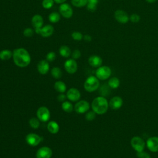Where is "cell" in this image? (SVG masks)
Returning <instances> with one entry per match:
<instances>
[{
    "mask_svg": "<svg viewBox=\"0 0 158 158\" xmlns=\"http://www.w3.org/2000/svg\"><path fill=\"white\" fill-rule=\"evenodd\" d=\"M31 23L35 29L41 28L43 25V18L40 14H35L31 18Z\"/></svg>",
    "mask_w": 158,
    "mask_h": 158,
    "instance_id": "cell-19",
    "label": "cell"
},
{
    "mask_svg": "<svg viewBox=\"0 0 158 158\" xmlns=\"http://www.w3.org/2000/svg\"><path fill=\"white\" fill-rule=\"evenodd\" d=\"M37 70L41 75L46 74L49 70V64L46 60H40L37 65Z\"/></svg>",
    "mask_w": 158,
    "mask_h": 158,
    "instance_id": "cell-16",
    "label": "cell"
},
{
    "mask_svg": "<svg viewBox=\"0 0 158 158\" xmlns=\"http://www.w3.org/2000/svg\"><path fill=\"white\" fill-rule=\"evenodd\" d=\"M67 98V96L65 95L63 93H60V94L58 95L57 96V100L59 101V102H64L65 101Z\"/></svg>",
    "mask_w": 158,
    "mask_h": 158,
    "instance_id": "cell-40",
    "label": "cell"
},
{
    "mask_svg": "<svg viewBox=\"0 0 158 158\" xmlns=\"http://www.w3.org/2000/svg\"><path fill=\"white\" fill-rule=\"evenodd\" d=\"M83 40L86 42H90L92 40V37L89 35H85L83 36Z\"/></svg>",
    "mask_w": 158,
    "mask_h": 158,
    "instance_id": "cell-41",
    "label": "cell"
},
{
    "mask_svg": "<svg viewBox=\"0 0 158 158\" xmlns=\"http://www.w3.org/2000/svg\"><path fill=\"white\" fill-rule=\"evenodd\" d=\"M54 3V0H43L41 4L43 8L46 9H49L53 6Z\"/></svg>",
    "mask_w": 158,
    "mask_h": 158,
    "instance_id": "cell-31",
    "label": "cell"
},
{
    "mask_svg": "<svg viewBox=\"0 0 158 158\" xmlns=\"http://www.w3.org/2000/svg\"><path fill=\"white\" fill-rule=\"evenodd\" d=\"M99 79L96 77L91 75L86 79L84 83V88L86 91L92 93L97 90L99 88Z\"/></svg>",
    "mask_w": 158,
    "mask_h": 158,
    "instance_id": "cell-3",
    "label": "cell"
},
{
    "mask_svg": "<svg viewBox=\"0 0 158 158\" xmlns=\"http://www.w3.org/2000/svg\"><path fill=\"white\" fill-rule=\"evenodd\" d=\"M109 87L112 89H116L120 86V80L115 77L110 78L107 83Z\"/></svg>",
    "mask_w": 158,
    "mask_h": 158,
    "instance_id": "cell-24",
    "label": "cell"
},
{
    "mask_svg": "<svg viewBox=\"0 0 158 158\" xmlns=\"http://www.w3.org/2000/svg\"><path fill=\"white\" fill-rule=\"evenodd\" d=\"M146 1L149 3H154L156 1H157V0H146Z\"/></svg>",
    "mask_w": 158,
    "mask_h": 158,
    "instance_id": "cell-44",
    "label": "cell"
},
{
    "mask_svg": "<svg viewBox=\"0 0 158 158\" xmlns=\"http://www.w3.org/2000/svg\"><path fill=\"white\" fill-rule=\"evenodd\" d=\"M36 116L40 121L46 122L49 121L51 117L49 110L45 106H41L36 111Z\"/></svg>",
    "mask_w": 158,
    "mask_h": 158,
    "instance_id": "cell-6",
    "label": "cell"
},
{
    "mask_svg": "<svg viewBox=\"0 0 158 158\" xmlns=\"http://www.w3.org/2000/svg\"><path fill=\"white\" fill-rule=\"evenodd\" d=\"M73 105L69 101H64L62 103V109L66 112H71L73 110Z\"/></svg>",
    "mask_w": 158,
    "mask_h": 158,
    "instance_id": "cell-27",
    "label": "cell"
},
{
    "mask_svg": "<svg viewBox=\"0 0 158 158\" xmlns=\"http://www.w3.org/2000/svg\"><path fill=\"white\" fill-rule=\"evenodd\" d=\"M72 4L77 7H83L86 6L88 0H71Z\"/></svg>",
    "mask_w": 158,
    "mask_h": 158,
    "instance_id": "cell-28",
    "label": "cell"
},
{
    "mask_svg": "<svg viewBox=\"0 0 158 158\" xmlns=\"http://www.w3.org/2000/svg\"><path fill=\"white\" fill-rule=\"evenodd\" d=\"M109 102L104 96H98L95 98L91 103L93 110L99 115L105 114L109 108Z\"/></svg>",
    "mask_w": 158,
    "mask_h": 158,
    "instance_id": "cell-2",
    "label": "cell"
},
{
    "mask_svg": "<svg viewBox=\"0 0 158 158\" xmlns=\"http://www.w3.org/2000/svg\"><path fill=\"white\" fill-rule=\"evenodd\" d=\"M59 14L65 19H70L73 15V9L72 6L68 3H62L59 7Z\"/></svg>",
    "mask_w": 158,
    "mask_h": 158,
    "instance_id": "cell-7",
    "label": "cell"
},
{
    "mask_svg": "<svg viewBox=\"0 0 158 158\" xmlns=\"http://www.w3.org/2000/svg\"><path fill=\"white\" fill-rule=\"evenodd\" d=\"M65 1L66 0H54V2H56L57 4H61L62 3H64L65 2Z\"/></svg>",
    "mask_w": 158,
    "mask_h": 158,
    "instance_id": "cell-43",
    "label": "cell"
},
{
    "mask_svg": "<svg viewBox=\"0 0 158 158\" xmlns=\"http://www.w3.org/2000/svg\"><path fill=\"white\" fill-rule=\"evenodd\" d=\"M56 53L53 51H51L46 54V59L48 62H52L56 59Z\"/></svg>",
    "mask_w": 158,
    "mask_h": 158,
    "instance_id": "cell-34",
    "label": "cell"
},
{
    "mask_svg": "<svg viewBox=\"0 0 158 158\" xmlns=\"http://www.w3.org/2000/svg\"><path fill=\"white\" fill-rule=\"evenodd\" d=\"M67 98L72 102L78 101L81 97L80 92L77 88H72L67 91Z\"/></svg>",
    "mask_w": 158,
    "mask_h": 158,
    "instance_id": "cell-15",
    "label": "cell"
},
{
    "mask_svg": "<svg viewBox=\"0 0 158 158\" xmlns=\"http://www.w3.org/2000/svg\"><path fill=\"white\" fill-rule=\"evenodd\" d=\"M35 31L31 28H26L23 31V34L25 37H31L33 35Z\"/></svg>",
    "mask_w": 158,
    "mask_h": 158,
    "instance_id": "cell-35",
    "label": "cell"
},
{
    "mask_svg": "<svg viewBox=\"0 0 158 158\" xmlns=\"http://www.w3.org/2000/svg\"><path fill=\"white\" fill-rule=\"evenodd\" d=\"M29 124L30 127L34 129H37L40 127V120L36 118H31L29 120Z\"/></svg>",
    "mask_w": 158,
    "mask_h": 158,
    "instance_id": "cell-30",
    "label": "cell"
},
{
    "mask_svg": "<svg viewBox=\"0 0 158 158\" xmlns=\"http://www.w3.org/2000/svg\"><path fill=\"white\" fill-rule=\"evenodd\" d=\"M73 40L75 41H81L83 38V35L80 31H73L71 35Z\"/></svg>",
    "mask_w": 158,
    "mask_h": 158,
    "instance_id": "cell-32",
    "label": "cell"
},
{
    "mask_svg": "<svg viewBox=\"0 0 158 158\" xmlns=\"http://www.w3.org/2000/svg\"><path fill=\"white\" fill-rule=\"evenodd\" d=\"M72 57L73 59H78L81 57V52L78 49H75L72 53Z\"/></svg>",
    "mask_w": 158,
    "mask_h": 158,
    "instance_id": "cell-38",
    "label": "cell"
},
{
    "mask_svg": "<svg viewBox=\"0 0 158 158\" xmlns=\"http://www.w3.org/2000/svg\"><path fill=\"white\" fill-rule=\"evenodd\" d=\"M12 52L14 62L17 67L23 68L27 67L30 64L31 56L28 51L25 48H16Z\"/></svg>",
    "mask_w": 158,
    "mask_h": 158,
    "instance_id": "cell-1",
    "label": "cell"
},
{
    "mask_svg": "<svg viewBox=\"0 0 158 158\" xmlns=\"http://www.w3.org/2000/svg\"><path fill=\"white\" fill-rule=\"evenodd\" d=\"M87 9L90 12H94L97 9V5L91 4V3H87L86 4Z\"/></svg>",
    "mask_w": 158,
    "mask_h": 158,
    "instance_id": "cell-39",
    "label": "cell"
},
{
    "mask_svg": "<svg viewBox=\"0 0 158 158\" xmlns=\"http://www.w3.org/2000/svg\"><path fill=\"white\" fill-rule=\"evenodd\" d=\"M48 19L49 22L52 23H57L60 19V14L57 12H52L49 14L48 16Z\"/></svg>",
    "mask_w": 158,
    "mask_h": 158,
    "instance_id": "cell-25",
    "label": "cell"
},
{
    "mask_svg": "<svg viewBox=\"0 0 158 158\" xmlns=\"http://www.w3.org/2000/svg\"><path fill=\"white\" fill-rule=\"evenodd\" d=\"M59 52L60 55L65 58H67L71 55V50L69 47L66 45L61 46L59 48Z\"/></svg>",
    "mask_w": 158,
    "mask_h": 158,
    "instance_id": "cell-21",
    "label": "cell"
},
{
    "mask_svg": "<svg viewBox=\"0 0 158 158\" xmlns=\"http://www.w3.org/2000/svg\"><path fill=\"white\" fill-rule=\"evenodd\" d=\"M112 73L110 68L106 65H101L96 70V77L101 80H106L108 79Z\"/></svg>",
    "mask_w": 158,
    "mask_h": 158,
    "instance_id": "cell-4",
    "label": "cell"
},
{
    "mask_svg": "<svg viewBox=\"0 0 158 158\" xmlns=\"http://www.w3.org/2000/svg\"><path fill=\"white\" fill-rule=\"evenodd\" d=\"M54 88L57 91L60 93H64L66 91L67 86L64 82L62 81H57L54 83Z\"/></svg>",
    "mask_w": 158,
    "mask_h": 158,
    "instance_id": "cell-23",
    "label": "cell"
},
{
    "mask_svg": "<svg viewBox=\"0 0 158 158\" xmlns=\"http://www.w3.org/2000/svg\"><path fill=\"white\" fill-rule=\"evenodd\" d=\"M89 109V104L87 101L81 100L78 101L75 106L74 109L77 113L84 114Z\"/></svg>",
    "mask_w": 158,
    "mask_h": 158,
    "instance_id": "cell-10",
    "label": "cell"
},
{
    "mask_svg": "<svg viewBox=\"0 0 158 158\" xmlns=\"http://www.w3.org/2000/svg\"><path fill=\"white\" fill-rule=\"evenodd\" d=\"M123 104V99L121 97L116 96L112 98L109 102V106L113 110H117L121 108Z\"/></svg>",
    "mask_w": 158,
    "mask_h": 158,
    "instance_id": "cell-14",
    "label": "cell"
},
{
    "mask_svg": "<svg viewBox=\"0 0 158 158\" xmlns=\"http://www.w3.org/2000/svg\"><path fill=\"white\" fill-rule=\"evenodd\" d=\"M114 18L117 22L122 24L127 23L130 20V17L128 14L125 11L121 9L115 11Z\"/></svg>",
    "mask_w": 158,
    "mask_h": 158,
    "instance_id": "cell-9",
    "label": "cell"
},
{
    "mask_svg": "<svg viewBox=\"0 0 158 158\" xmlns=\"http://www.w3.org/2000/svg\"><path fill=\"white\" fill-rule=\"evenodd\" d=\"M136 156L138 158H151L149 154L143 151L141 152H136Z\"/></svg>",
    "mask_w": 158,
    "mask_h": 158,
    "instance_id": "cell-37",
    "label": "cell"
},
{
    "mask_svg": "<svg viewBox=\"0 0 158 158\" xmlns=\"http://www.w3.org/2000/svg\"><path fill=\"white\" fill-rule=\"evenodd\" d=\"M110 88L109 87V86L107 85H103L101 88H100V90H99V93L101 94V96H106L107 95L109 94L110 91Z\"/></svg>",
    "mask_w": 158,
    "mask_h": 158,
    "instance_id": "cell-29",
    "label": "cell"
},
{
    "mask_svg": "<svg viewBox=\"0 0 158 158\" xmlns=\"http://www.w3.org/2000/svg\"><path fill=\"white\" fill-rule=\"evenodd\" d=\"M148 149L152 152H158V136L149 137L146 143Z\"/></svg>",
    "mask_w": 158,
    "mask_h": 158,
    "instance_id": "cell-12",
    "label": "cell"
},
{
    "mask_svg": "<svg viewBox=\"0 0 158 158\" xmlns=\"http://www.w3.org/2000/svg\"><path fill=\"white\" fill-rule=\"evenodd\" d=\"M51 74L53 78L56 79H59L62 75V72L61 69L58 67H53L51 70Z\"/></svg>",
    "mask_w": 158,
    "mask_h": 158,
    "instance_id": "cell-26",
    "label": "cell"
},
{
    "mask_svg": "<svg viewBox=\"0 0 158 158\" xmlns=\"http://www.w3.org/2000/svg\"><path fill=\"white\" fill-rule=\"evenodd\" d=\"M43 140L42 137L36 133H29L25 137V141L31 146H36Z\"/></svg>",
    "mask_w": 158,
    "mask_h": 158,
    "instance_id": "cell-8",
    "label": "cell"
},
{
    "mask_svg": "<svg viewBox=\"0 0 158 158\" xmlns=\"http://www.w3.org/2000/svg\"><path fill=\"white\" fill-rule=\"evenodd\" d=\"M52 155V149L47 146L40 148L36 153V158H51Z\"/></svg>",
    "mask_w": 158,
    "mask_h": 158,
    "instance_id": "cell-13",
    "label": "cell"
},
{
    "mask_svg": "<svg viewBox=\"0 0 158 158\" xmlns=\"http://www.w3.org/2000/svg\"><path fill=\"white\" fill-rule=\"evenodd\" d=\"M64 68L67 73L70 74L75 73L78 69L77 62L73 59H69L65 61Z\"/></svg>",
    "mask_w": 158,
    "mask_h": 158,
    "instance_id": "cell-11",
    "label": "cell"
},
{
    "mask_svg": "<svg viewBox=\"0 0 158 158\" xmlns=\"http://www.w3.org/2000/svg\"><path fill=\"white\" fill-rule=\"evenodd\" d=\"M129 17H130V20L132 23H138L139 22L141 19L140 16L137 14H132Z\"/></svg>",
    "mask_w": 158,
    "mask_h": 158,
    "instance_id": "cell-36",
    "label": "cell"
},
{
    "mask_svg": "<svg viewBox=\"0 0 158 158\" xmlns=\"http://www.w3.org/2000/svg\"><path fill=\"white\" fill-rule=\"evenodd\" d=\"M130 144L132 148L136 151V152H141L144 150L146 143L143 139L139 136H133L130 140Z\"/></svg>",
    "mask_w": 158,
    "mask_h": 158,
    "instance_id": "cell-5",
    "label": "cell"
},
{
    "mask_svg": "<svg viewBox=\"0 0 158 158\" xmlns=\"http://www.w3.org/2000/svg\"><path fill=\"white\" fill-rule=\"evenodd\" d=\"M88 63L91 67L98 68L102 65V59L99 56L92 55L88 58Z\"/></svg>",
    "mask_w": 158,
    "mask_h": 158,
    "instance_id": "cell-17",
    "label": "cell"
},
{
    "mask_svg": "<svg viewBox=\"0 0 158 158\" xmlns=\"http://www.w3.org/2000/svg\"><path fill=\"white\" fill-rule=\"evenodd\" d=\"M48 130L52 134H56L59 130V124L54 120H51L48 122L47 125Z\"/></svg>",
    "mask_w": 158,
    "mask_h": 158,
    "instance_id": "cell-20",
    "label": "cell"
},
{
    "mask_svg": "<svg viewBox=\"0 0 158 158\" xmlns=\"http://www.w3.org/2000/svg\"><path fill=\"white\" fill-rule=\"evenodd\" d=\"M13 52L9 49H3L0 51V59L2 60H7L12 57Z\"/></svg>",
    "mask_w": 158,
    "mask_h": 158,
    "instance_id": "cell-22",
    "label": "cell"
},
{
    "mask_svg": "<svg viewBox=\"0 0 158 158\" xmlns=\"http://www.w3.org/2000/svg\"><path fill=\"white\" fill-rule=\"evenodd\" d=\"M98 2H99V0H88V3H91V4L98 5Z\"/></svg>",
    "mask_w": 158,
    "mask_h": 158,
    "instance_id": "cell-42",
    "label": "cell"
},
{
    "mask_svg": "<svg viewBox=\"0 0 158 158\" xmlns=\"http://www.w3.org/2000/svg\"><path fill=\"white\" fill-rule=\"evenodd\" d=\"M96 114L93 110H91L86 112L85 115V118L88 121H92L96 118Z\"/></svg>",
    "mask_w": 158,
    "mask_h": 158,
    "instance_id": "cell-33",
    "label": "cell"
},
{
    "mask_svg": "<svg viewBox=\"0 0 158 158\" xmlns=\"http://www.w3.org/2000/svg\"><path fill=\"white\" fill-rule=\"evenodd\" d=\"M54 30V29L53 26H52L51 25H49V24L46 25L41 28L40 35L44 38L49 37L53 34Z\"/></svg>",
    "mask_w": 158,
    "mask_h": 158,
    "instance_id": "cell-18",
    "label": "cell"
}]
</instances>
